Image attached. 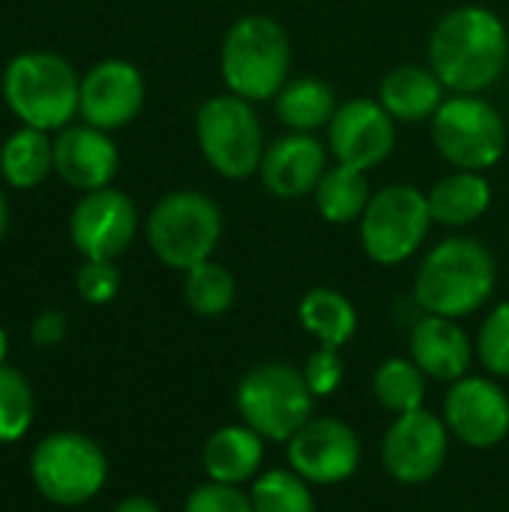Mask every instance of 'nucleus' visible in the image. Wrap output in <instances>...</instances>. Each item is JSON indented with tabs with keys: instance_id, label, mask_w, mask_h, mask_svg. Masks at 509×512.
I'll use <instances>...</instances> for the list:
<instances>
[{
	"instance_id": "obj_1",
	"label": "nucleus",
	"mask_w": 509,
	"mask_h": 512,
	"mask_svg": "<svg viewBox=\"0 0 509 512\" xmlns=\"http://www.w3.org/2000/svg\"><path fill=\"white\" fill-rule=\"evenodd\" d=\"M509 30L504 18L480 3L450 9L429 36V66L450 93L480 96L504 75Z\"/></svg>"
},
{
	"instance_id": "obj_2",
	"label": "nucleus",
	"mask_w": 509,
	"mask_h": 512,
	"mask_svg": "<svg viewBox=\"0 0 509 512\" xmlns=\"http://www.w3.org/2000/svg\"><path fill=\"white\" fill-rule=\"evenodd\" d=\"M498 285L492 252L477 237H447L429 249L414 276V300L423 315L468 318L480 312Z\"/></svg>"
},
{
	"instance_id": "obj_3",
	"label": "nucleus",
	"mask_w": 509,
	"mask_h": 512,
	"mask_svg": "<svg viewBox=\"0 0 509 512\" xmlns=\"http://www.w3.org/2000/svg\"><path fill=\"white\" fill-rule=\"evenodd\" d=\"M291 36L264 12L240 15L222 36L219 72L228 93L258 105L279 96L291 78Z\"/></svg>"
},
{
	"instance_id": "obj_4",
	"label": "nucleus",
	"mask_w": 509,
	"mask_h": 512,
	"mask_svg": "<svg viewBox=\"0 0 509 512\" xmlns=\"http://www.w3.org/2000/svg\"><path fill=\"white\" fill-rule=\"evenodd\" d=\"M6 108L33 129L51 132L69 126L78 114L81 78L75 66L54 51H24L3 69Z\"/></svg>"
},
{
	"instance_id": "obj_5",
	"label": "nucleus",
	"mask_w": 509,
	"mask_h": 512,
	"mask_svg": "<svg viewBox=\"0 0 509 512\" xmlns=\"http://www.w3.org/2000/svg\"><path fill=\"white\" fill-rule=\"evenodd\" d=\"M222 210L198 189H174L156 201L147 216V243L153 255L171 270H192L210 261L222 240Z\"/></svg>"
},
{
	"instance_id": "obj_6",
	"label": "nucleus",
	"mask_w": 509,
	"mask_h": 512,
	"mask_svg": "<svg viewBox=\"0 0 509 512\" xmlns=\"http://www.w3.org/2000/svg\"><path fill=\"white\" fill-rule=\"evenodd\" d=\"M195 141L204 162L225 180L255 177L267 150L255 105L234 93H216L198 105Z\"/></svg>"
},
{
	"instance_id": "obj_7",
	"label": "nucleus",
	"mask_w": 509,
	"mask_h": 512,
	"mask_svg": "<svg viewBox=\"0 0 509 512\" xmlns=\"http://www.w3.org/2000/svg\"><path fill=\"white\" fill-rule=\"evenodd\" d=\"M315 411V396L303 369L288 363H261L237 387V414L264 441L288 444Z\"/></svg>"
},
{
	"instance_id": "obj_8",
	"label": "nucleus",
	"mask_w": 509,
	"mask_h": 512,
	"mask_svg": "<svg viewBox=\"0 0 509 512\" xmlns=\"http://www.w3.org/2000/svg\"><path fill=\"white\" fill-rule=\"evenodd\" d=\"M432 123V144L444 162L459 171H489L507 153V123L501 111L474 93L444 99Z\"/></svg>"
},
{
	"instance_id": "obj_9",
	"label": "nucleus",
	"mask_w": 509,
	"mask_h": 512,
	"mask_svg": "<svg viewBox=\"0 0 509 512\" xmlns=\"http://www.w3.org/2000/svg\"><path fill=\"white\" fill-rule=\"evenodd\" d=\"M432 225L426 192L411 183H390L372 192L360 216V243L369 261L399 267L420 252Z\"/></svg>"
},
{
	"instance_id": "obj_10",
	"label": "nucleus",
	"mask_w": 509,
	"mask_h": 512,
	"mask_svg": "<svg viewBox=\"0 0 509 512\" xmlns=\"http://www.w3.org/2000/svg\"><path fill=\"white\" fill-rule=\"evenodd\" d=\"M30 477L51 504L78 507L102 492L108 459L93 438L81 432H54L33 450Z\"/></svg>"
},
{
	"instance_id": "obj_11",
	"label": "nucleus",
	"mask_w": 509,
	"mask_h": 512,
	"mask_svg": "<svg viewBox=\"0 0 509 512\" xmlns=\"http://www.w3.org/2000/svg\"><path fill=\"white\" fill-rule=\"evenodd\" d=\"M135 234L138 207L114 186L84 192L69 216V237L84 261H117L132 246Z\"/></svg>"
},
{
	"instance_id": "obj_12",
	"label": "nucleus",
	"mask_w": 509,
	"mask_h": 512,
	"mask_svg": "<svg viewBox=\"0 0 509 512\" xmlns=\"http://www.w3.org/2000/svg\"><path fill=\"white\" fill-rule=\"evenodd\" d=\"M396 147V120L378 99L357 96L339 102L327 126V150L339 165L372 171L393 156Z\"/></svg>"
},
{
	"instance_id": "obj_13",
	"label": "nucleus",
	"mask_w": 509,
	"mask_h": 512,
	"mask_svg": "<svg viewBox=\"0 0 509 512\" xmlns=\"http://www.w3.org/2000/svg\"><path fill=\"white\" fill-rule=\"evenodd\" d=\"M450 450V429L444 417L420 408L411 414H399L384 435L381 459L393 480L405 486H420L438 477L447 462Z\"/></svg>"
},
{
	"instance_id": "obj_14",
	"label": "nucleus",
	"mask_w": 509,
	"mask_h": 512,
	"mask_svg": "<svg viewBox=\"0 0 509 512\" xmlns=\"http://www.w3.org/2000/svg\"><path fill=\"white\" fill-rule=\"evenodd\" d=\"M363 444L357 432L336 417H312L288 441V465L312 486H336L357 474Z\"/></svg>"
},
{
	"instance_id": "obj_15",
	"label": "nucleus",
	"mask_w": 509,
	"mask_h": 512,
	"mask_svg": "<svg viewBox=\"0 0 509 512\" xmlns=\"http://www.w3.org/2000/svg\"><path fill=\"white\" fill-rule=\"evenodd\" d=\"M444 423L471 450H492L509 435V399L492 378L465 375L450 384Z\"/></svg>"
},
{
	"instance_id": "obj_16",
	"label": "nucleus",
	"mask_w": 509,
	"mask_h": 512,
	"mask_svg": "<svg viewBox=\"0 0 509 512\" xmlns=\"http://www.w3.org/2000/svg\"><path fill=\"white\" fill-rule=\"evenodd\" d=\"M144 99L147 84L141 69L129 60L108 57L90 66L87 75L81 78L78 114L84 117V123L102 132H114L129 126L141 114Z\"/></svg>"
},
{
	"instance_id": "obj_17",
	"label": "nucleus",
	"mask_w": 509,
	"mask_h": 512,
	"mask_svg": "<svg viewBox=\"0 0 509 512\" xmlns=\"http://www.w3.org/2000/svg\"><path fill=\"white\" fill-rule=\"evenodd\" d=\"M330 150L309 132H288L267 144L258 177L264 189L279 201H300L321 183Z\"/></svg>"
},
{
	"instance_id": "obj_18",
	"label": "nucleus",
	"mask_w": 509,
	"mask_h": 512,
	"mask_svg": "<svg viewBox=\"0 0 509 512\" xmlns=\"http://www.w3.org/2000/svg\"><path fill=\"white\" fill-rule=\"evenodd\" d=\"M117 168H120V153L108 132H102L90 123L63 126L57 132L54 174L66 186H72L78 192L105 189V186H111Z\"/></svg>"
},
{
	"instance_id": "obj_19",
	"label": "nucleus",
	"mask_w": 509,
	"mask_h": 512,
	"mask_svg": "<svg viewBox=\"0 0 509 512\" xmlns=\"http://www.w3.org/2000/svg\"><path fill=\"white\" fill-rule=\"evenodd\" d=\"M474 345L456 318L423 315L411 327V360L432 381L453 384L468 375L474 363Z\"/></svg>"
},
{
	"instance_id": "obj_20",
	"label": "nucleus",
	"mask_w": 509,
	"mask_h": 512,
	"mask_svg": "<svg viewBox=\"0 0 509 512\" xmlns=\"http://www.w3.org/2000/svg\"><path fill=\"white\" fill-rule=\"evenodd\" d=\"M375 99L396 123H426L444 105L447 87L429 63H399L381 78Z\"/></svg>"
},
{
	"instance_id": "obj_21",
	"label": "nucleus",
	"mask_w": 509,
	"mask_h": 512,
	"mask_svg": "<svg viewBox=\"0 0 509 512\" xmlns=\"http://www.w3.org/2000/svg\"><path fill=\"white\" fill-rule=\"evenodd\" d=\"M429 213L435 225L468 228L492 207V183L483 171H450L429 192Z\"/></svg>"
},
{
	"instance_id": "obj_22",
	"label": "nucleus",
	"mask_w": 509,
	"mask_h": 512,
	"mask_svg": "<svg viewBox=\"0 0 509 512\" xmlns=\"http://www.w3.org/2000/svg\"><path fill=\"white\" fill-rule=\"evenodd\" d=\"M201 459H204V471L210 480L243 486L246 480L261 474L264 438L255 429H249L246 423L222 426L207 438Z\"/></svg>"
},
{
	"instance_id": "obj_23",
	"label": "nucleus",
	"mask_w": 509,
	"mask_h": 512,
	"mask_svg": "<svg viewBox=\"0 0 509 512\" xmlns=\"http://www.w3.org/2000/svg\"><path fill=\"white\" fill-rule=\"evenodd\" d=\"M276 117L288 132H309L315 135L318 129H327L339 99L336 90L318 78V75H297L288 78V84L279 90V96L273 99Z\"/></svg>"
},
{
	"instance_id": "obj_24",
	"label": "nucleus",
	"mask_w": 509,
	"mask_h": 512,
	"mask_svg": "<svg viewBox=\"0 0 509 512\" xmlns=\"http://www.w3.org/2000/svg\"><path fill=\"white\" fill-rule=\"evenodd\" d=\"M300 324L309 336L318 339L321 348H345L354 333H357V309L354 303L336 291V288H312L303 294L300 306H297Z\"/></svg>"
},
{
	"instance_id": "obj_25",
	"label": "nucleus",
	"mask_w": 509,
	"mask_h": 512,
	"mask_svg": "<svg viewBox=\"0 0 509 512\" xmlns=\"http://www.w3.org/2000/svg\"><path fill=\"white\" fill-rule=\"evenodd\" d=\"M54 171V141L48 132L21 126L0 147V174L12 189H33Z\"/></svg>"
},
{
	"instance_id": "obj_26",
	"label": "nucleus",
	"mask_w": 509,
	"mask_h": 512,
	"mask_svg": "<svg viewBox=\"0 0 509 512\" xmlns=\"http://www.w3.org/2000/svg\"><path fill=\"white\" fill-rule=\"evenodd\" d=\"M312 198H315V207L324 216V222L351 225V222H360V216L372 198V189H369L366 171H357V168L336 162L324 171Z\"/></svg>"
},
{
	"instance_id": "obj_27",
	"label": "nucleus",
	"mask_w": 509,
	"mask_h": 512,
	"mask_svg": "<svg viewBox=\"0 0 509 512\" xmlns=\"http://www.w3.org/2000/svg\"><path fill=\"white\" fill-rule=\"evenodd\" d=\"M375 399L390 414H411L420 411L426 402V375L411 357H390L375 369L372 378Z\"/></svg>"
},
{
	"instance_id": "obj_28",
	"label": "nucleus",
	"mask_w": 509,
	"mask_h": 512,
	"mask_svg": "<svg viewBox=\"0 0 509 512\" xmlns=\"http://www.w3.org/2000/svg\"><path fill=\"white\" fill-rule=\"evenodd\" d=\"M183 300L201 318L225 315L237 300V279L219 261H201L183 273Z\"/></svg>"
},
{
	"instance_id": "obj_29",
	"label": "nucleus",
	"mask_w": 509,
	"mask_h": 512,
	"mask_svg": "<svg viewBox=\"0 0 509 512\" xmlns=\"http://www.w3.org/2000/svg\"><path fill=\"white\" fill-rule=\"evenodd\" d=\"M255 512H318L312 483H306L297 471H267L255 477V486L249 492Z\"/></svg>"
},
{
	"instance_id": "obj_30",
	"label": "nucleus",
	"mask_w": 509,
	"mask_h": 512,
	"mask_svg": "<svg viewBox=\"0 0 509 512\" xmlns=\"http://www.w3.org/2000/svg\"><path fill=\"white\" fill-rule=\"evenodd\" d=\"M33 411L36 402L27 378L12 366H0V444L24 438L33 423Z\"/></svg>"
},
{
	"instance_id": "obj_31",
	"label": "nucleus",
	"mask_w": 509,
	"mask_h": 512,
	"mask_svg": "<svg viewBox=\"0 0 509 512\" xmlns=\"http://www.w3.org/2000/svg\"><path fill=\"white\" fill-rule=\"evenodd\" d=\"M477 357L495 378H509V300L486 315L477 336Z\"/></svg>"
},
{
	"instance_id": "obj_32",
	"label": "nucleus",
	"mask_w": 509,
	"mask_h": 512,
	"mask_svg": "<svg viewBox=\"0 0 509 512\" xmlns=\"http://www.w3.org/2000/svg\"><path fill=\"white\" fill-rule=\"evenodd\" d=\"M183 512H255L249 492L231 483L207 480L189 492Z\"/></svg>"
},
{
	"instance_id": "obj_33",
	"label": "nucleus",
	"mask_w": 509,
	"mask_h": 512,
	"mask_svg": "<svg viewBox=\"0 0 509 512\" xmlns=\"http://www.w3.org/2000/svg\"><path fill=\"white\" fill-rule=\"evenodd\" d=\"M78 297L90 306H105L120 291V270L114 261H84L75 276Z\"/></svg>"
},
{
	"instance_id": "obj_34",
	"label": "nucleus",
	"mask_w": 509,
	"mask_h": 512,
	"mask_svg": "<svg viewBox=\"0 0 509 512\" xmlns=\"http://www.w3.org/2000/svg\"><path fill=\"white\" fill-rule=\"evenodd\" d=\"M303 378H306V384H309V390H312L315 399L333 396V393L342 387V378H345V363H342L339 351H333V348H318V351L306 360Z\"/></svg>"
},
{
	"instance_id": "obj_35",
	"label": "nucleus",
	"mask_w": 509,
	"mask_h": 512,
	"mask_svg": "<svg viewBox=\"0 0 509 512\" xmlns=\"http://www.w3.org/2000/svg\"><path fill=\"white\" fill-rule=\"evenodd\" d=\"M30 339H33L36 345H42V348L60 345V342L66 339V318H63L60 312H54V309L36 315V321H33V327H30Z\"/></svg>"
},
{
	"instance_id": "obj_36",
	"label": "nucleus",
	"mask_w": 509,
	"mask_h": 512,
	"mask_svg": "<svg viewBox=\"0 0 509 512\" xmlns=\"http://www.w3.org/2000/svg\"><path fill=\"white\" fill-rule=\"evenodd\" d=\"M114 512H159V507L150 501V498H144V495H132V498H123Z\"/></svg>"
},
{
	"instance_id": "obj_37",
	"label": "nucleus",
	"mask_w": 509,
	"mask_h": 512,
	"mask_svg": "<svg viewBox=\"0 0 509 512\" xmlns=\"http://www.w3.org/2000/svg\"><path fill=\"white\" fill-rule=\"evenodd\" d=\"M6 225H9V204H6V195L0 192V240L6 234Z\"/></svg>"
},
{
	"instance_id": "obj_38",
	"label": "nucleus",
	"mask_w": 509,
	"mask_h": 512,
	"mask_svg": "<svg viewBox=\"0 0 509 512\" xmlns=\"http://www.w3.org/2000/svg\"><path fill=\"white\" fill-rule=\"evenodd\" d=\"M6 348H9V342H6V333H3V327H0V366H6L3 360H6Z\"/></svg>"
}]
</instances>
